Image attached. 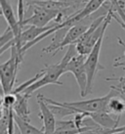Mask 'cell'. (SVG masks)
<instances>
[{"label": "cell", "mask_w": 125, "mask_h": 134, "mask_svg": "<svg viewBox=\"0 0 125 134\" xmlns=\"http://www.w3.org/2000/svg\"><path fill=\"white\" fill-rule=\"evenodd\" d=\"M25 54H22V49L14 43L11 48V57L5 63L0 65V81L3 90V95L12 93L14 90L17 74L20 65L24 61Z\"/></svg>", "instance_id": "1"}, {"label": "cell", "mask_w": 125, "mask_h": 134, "mask_svg": "<svg viewBox=\"0 0 125 134\" xmlns=\"http://www.w3.org/2000/svg\"><path fill=\"white\" fill-rule=\"evenodd\" d=\"M115 96H119L118 91L113 86H110V91L107 95L95 99H89L84 101H77V102H64L66 106L75 109L79 113H86V114H91V113L103 112L107 111L109 101ZM120 97V96H119Z\"/></svg>", "instance_id": "2"}, {"label": "cell", "mask_w": 125, "mask_h": 134, "mask_svg": "<svg viewBox=\"0 0 125 134\" xmlns=\"http://www.w3.org/2000/svg\"><path fill=\"white\" fill-rule=\"evenodd\" d=\"M87 56L77 54L70 61L66 68L65 72H70L72 74L77 82L79 90H80V96L86 97V90H87V84H88V77L87 72L85 69V61Z\"/></svg>", "instance_id": "3"}, {"label": "cell", "mask_w": 125, "mask_h": 134, "mask_svg": "<svg viewBox=\"0 0 125 134\" xmlns=\"http://www.w3.org/2000/svg\"><path fill=\"white\" fill-rule=\"evenodd\" d=\"M103 39L104 36L100 38L99 41L96 43L94 48L92 49V51L87 56L86 61H85V69H86L87 77H88V84H87L86 95L92 94L93 86H94V79H95V75L97 74V71L105 69L99 63V57L100 52H101V48H102V44H103Z\"/></svg>", "instance_id": "4"}, {"label": "cell", "mask_w": 125, "mask_h": 134, "mask_svg": "<svg viewBox=\"0 0 125 134\" xmlns=\"http://www.w3.org/2000/svg\"><path fill=\"white\" fill-rule=\"evenodd\" d=\"M27 7H31L32 14L24 21V24H22L24 27L26 26H38V27L47 26V24H49L50 22H52V21L55 22V20L57 19L60 12H62L40 7V6L33 5V4L29 5Z\"/></svg>", "instance_id": "5"}, {"label": "cell", "mask_w": 125, "mask_h": 134, "mask_svg": "<svg viewBox=\"0 0 125 134\" xmlns=\"http://www.w3.org/2000/svg\"><path fill=\"white\" fill-rule=\"evenodd\" d=\"M37 104L40 110V119L43 123L42 130L45 134H53L56 130V116L52 113L51 109L49 108V105L44 99V95L41 93L37 94L36 96Z\"/></svg>", "instance_id": "6"}, {"label": "cell", "mask_w": 125, "mask_h": 134, "mask_svg": "<svg viewBox=\"0 0 125 134\" xmlns=\"http://www.w3.org/2000/svg\"><path fill=\"white\" fill-rule=\"evenodd\" d=\"M0 5H1V11H2V15L5 18L6 22H7L8 26L11 29L14 34H15V42L18 43L21 37L22 31L24 30L19 23L18 16L15 15L14 9L12 7V4L8 1V0H0Z\"/></svg>", "instance_id": "7"}, {"label": "cell", "mask_w": 125, "mask_h": 134, "mask_svg": "<svg viewBox=\"0 0 125 134\" xmlns=\"http://www.w3.org/2000/svg\"><path fill=\"white\" fill-rule=\"evenodd\" d=\"M57 26V24H54V25H51V26H44V27H38V26H30L26 30H24L22 31V34H21V37H20V40H19L18 43L15 44L18 46L19 48L22 49L24 46H26V44H29L30 42L35 40L37 37H39L40 35L48 31L49 30L53 29L54 26Z\"/></svg>", "instance_id": "8"}, {"label": "cell", "mask_w": 125, "mask_h": 134, "mask_svg": "<svg viewBox=\"0 0 125 134\" xmlns=\"http://www.w3.org/2000/svg\"><path fill=\"white\" fill-rule=\"evenodd\" d=\"M15 95L17 96V100L15 105L13 106L14 115L26 121L30 122V110L29 106V100L31 96L26 93H18Z\"/></svg>", "instance_id": "9"}, {"label": "cell", "mask_w": 125, "mask_h": 134, "mask_svg": "<svg viewBox=\"0 0 125 134\" xmlns=\"http://www.w3.org/2000/svg\"><path fill=\"white\" fill-rule=\"evenodd\" d=\"M88 116L95 121L98 125L104 128V129H114L118 127L119 119L120 118L113 119L112 115L110 113L103 111V112H97V113H91L88 114Z\"/></svg>", "instance_id": "10"}, {"label": "cell", "mask_w": 125, "mask_h": 134, "mask_svg": "<svg viewBox=\"0 0 125 134\" xmlns=\"http://www.w3.org/2000/svg\"><path fill=\"white\" fill-rule=\"evenodd\" d=\"M14 119L16 126L18 127V130L21 134H45L42 129H38L35 126H33L32 124H30V122L20 119L15 115H14Z\"/></svg>", "instance_id": "11"}, {"label": "cell", "mask_w": 125, "mask_h": 134, "mask_svg": "<svg viewBox=\"0 0 125 134\" xmlns=\"http://www.w3.org/2000/svg\"><path fill=\"white\" fill-rule=\"evenodd\" d=\"M107 111L111 115L121 116L122 114L125 112V101L119 96L112 97L109 101Z\"/></svg>", "instance_id": "12"}, {"label": "cell", "mask_w": 125, "mask_h": 134, "mask_svg": "<svg viewBox=\"0 0 125 134\" xmlns=\"http://www.w3.org/2000/svg\"><path fill=\"white\" fill-rule=\"evenodd\" d=\"M15 34H14V31L8 26L7 29L5 30L2 35H1V37H0V51L1 50H3L7 45H11L13 46L14 43H15Z\"/></svg>", "instance_id": "13"}, {"label": "cell", "mask_w": 125, "mask_h": 134, "mask_svg": "<svg viewBox=\"0 0 125 134\" xmlns=\"http://www.w3.org/2000/svg\"><path fill=\"white\" fill-rule=\"evenodd\" d=\"M114 9L116 10L118 16L120 17V19H117V17L115 16V14L113 13V19H115L116 21H118L119 25L123 27V30H125V3L122 0H119L117 3L114 4Z\"/></svg>", "instance_id": "14"}, {"label": "cell", "mask_w": 125, "mask_h": 134, "mask_svg": "<svg viewBox=\"0 0 125 134\" xmlns=\"http://www.w3.org/2000/svg\"><path fill=\"white\" fill-rule=\"evenodd\" d=\"M16 100H17V96L13 93L5 94L3 95V99H2V106L6 107V108H12L15 105Z\"/></svg>", "instance_id": "15"}, {"label": "cell", "mask_w": 125, "mask_h": 134, "mask_svg": "<svg viewBox=\"0 0 125 134\" xmlns=\"http://www.w3.org/2000/svg\"><path fill=\"white\" fill-rule=\"evenodd\" d=\"M123 58H124V60L123 61H120V62H118V61H115L113 63V67L114 68H116V67H123L124 68V71H125V51L124 53H123ZM124 77H125V75H124Z\"/></svg>", "instance_id": "16"}, {"label": "cell", "mask_w": 125, "mask_h": 134, "mask_svg": "<svg viewBox=\"0 0 125 134\" xmlns=\"http://www.w3.org/2000/svg\"><path fill=\"white\" fill-rule=\"evenodd\" d=\"M107 81H116V82H120V81H125V77L124 76H121V77H107L106 78Z\"/></svg>", "instance_id": "17"}, {"label": "cell", "mask_w": 125, "mask_h": 134, "mask_svg": "<svg viewBox=\"0 0 125 134\" xmlns=\"http://www.w3.org/2000/svg\"><path fill=\"white\" fill-rule=\"evenodd\" d=\"M29 2H44V1H62L66 2V0H26Z\"/></svg>", "instance_id": "18"}, {"label": "cell", "mask_w": 125, "mask_h": 134, "mask_svg": "<svg viewBox=\"0 0 125 134\" xmlns=\"http://www.w3.org/2000/svg\"><path fill=\"white\" fill-rule=\"evenodd\" d=\"M8 1H9V2H10L11 4H16V6H17V5H18V1H19V0H8Z\"/></svg>", "instance_id": "19"}, {"label": "cell", "mask_w": 125, "mask_h": 134, "mask_svg": "<svg viewBox=\"0 0 125 134\" xmlns=\"http://www.w3.org/2000/svg\"><path fill=\"white\" fill-rule=\"evenodd\" d=\"M16 134H21V133H20V131H18V132H17Z\"/></svg>", "instance_id": "20"}]
</instances>
